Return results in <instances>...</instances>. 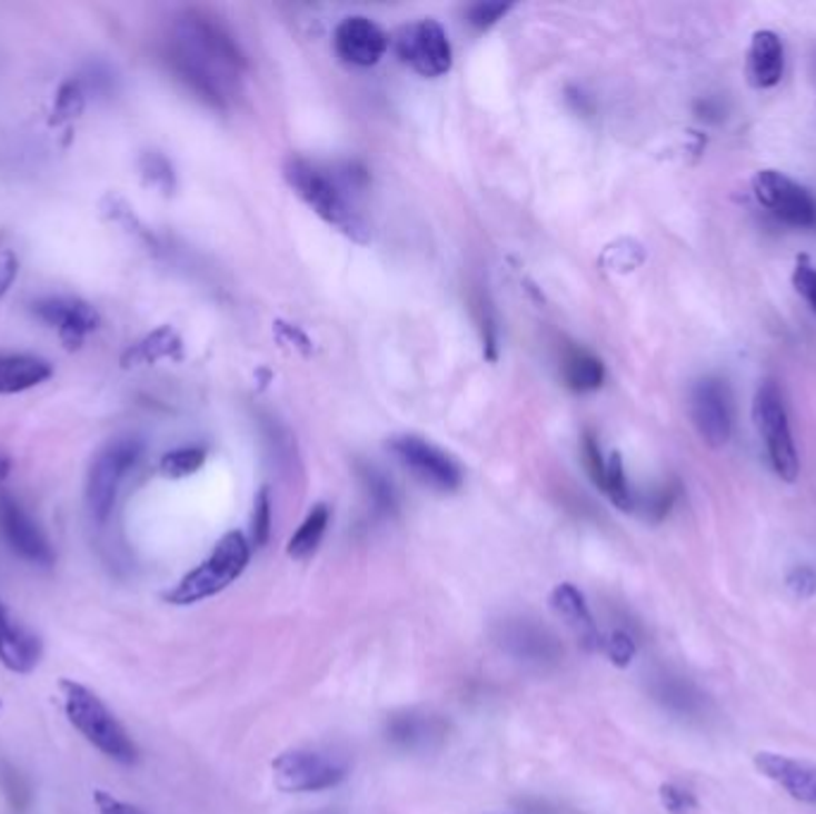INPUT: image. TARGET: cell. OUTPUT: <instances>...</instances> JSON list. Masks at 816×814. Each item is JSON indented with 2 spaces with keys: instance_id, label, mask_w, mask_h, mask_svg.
Masks as SVG:
<instances>
[{
  "instance_id": "obj_1",
  "label": "cell",
  "mask_w": 816,
  "mask_h": 814,
  "mask_svg": "<svg viewBox=\"0 0 816 814\" xmlns=\"http://www.w3.org/2000/svg\"><path fill=\"white\" fill-rule=\"evenodd\" d=\"M172 72L210 106H225L243 72L237 39L206 12H185L168 48Z\"/></svg>"
},
{
  "instance_id": "obj_2",
  "label": "cell",
  "mask_w": 816,
  "mask_h": 814,
  "mask_svg": "<svg viewBox=\"0 0 816 814\" xmlns=\"http://www.w3.org/2000/svg\"><path fill=\"white\" fill-rule=\"evenodd\" d=\"M60 688L64 697V714L81 736L110 760L120 764L137 762L139 751L135 741L129 738L125 726L103 705L101 697L74 681H62Z\"/></svg>"
},
{
  "instance_id": "obj_3",
  "label": "cell",
  "mask_w": 816,
  "mask_h": 814,
  "mask_svg": "<svg viewBox=\"0 0 816 814\" xmlns=\"http://www.w3.org/2000/svg\"><path fill=\"white\" fill-rule=\"evenodd\" d=\"M251 559V547L247 537L232 530L210 552V557L179 580L170 593H166V602L175 607H189L196 602L216 597L247 572Z\"/></svg>"
},
{
  "instance_id": "obj_4",
  "label": "cell",
  "mask_w": 816,
  "mask_h": 814,
  "mask_svg": "<svg viewBox=\"0 0 816 814\" xmlns=\"http://www.w3.org/2000/svg\"><path fill=\"white\" fill-rule=\"evenodd\" d=\"M287 182L291 185V189L299 193V197L311 206L316 214L335 227H339L341 232H347L349 237L366 241V225L364 220L356 216V210L349 206L345 189H341L335 177H330L328 172H322L320 168H316L314 162L308 160H289L287 168Z\"/></svg>"
},
{
  "instance_id": "obj_5",
  "label": "cell",
  "mask_w": 816,
  "mask_h": 814,
  "mask_svg": "<svg viewBox=\"0 0 816 814\" xmlns=\"http://www.w3.org/2000/svg\"><path fill=\"white\" fill-rule=\"evenodd\" d=\"M753 420L759 437L764 439L766 454L776 470V476L786 483H795L799 476V459L793 443L786 401L780 387L774 380H764L757 387L753 401Z\"/></svg>"
},
{
  "instance_id": "obj_6",
  "label": "cell",
  "mask_w": 816,
  "mask_h": 814,
  "mask_svg": "<svg viewBox=\"0 0 816 814\" xmlns=\"http://www.w3.org/2000/svg\"><path fill=\"white\" fill-rule=\"evenodd\" d=\"M143 454L137 437H120L108 443L91 461L87 478V507L96 524H106L116 507L120 487Z\"/></svg>"
},
{
  "instance_id": "obj_7",
  "label": "cell",
  "mask_w": 816,
  "mask_h": 814,
  "mask_svg": "<svg viewBox=\"0 0 816 814\" xmlns=\"http://www.w3.org/2000/svg\"><path fill=\"white\" fill-rule=\"evenodd\" d=\"M275 784L287 793H318L339 786L347 778V764L316 751H287L272 762Z\"/></svg>"
},
{
  "instance_id": "obj_8",
  "label": "cell",
  "mask_w": 816,
  "mask_h": 814,
  "mask_svg": "<svg viewBox=\"0 0 816 814\" xmlns=\"http://www.w3.org/2000/svg\"><path fill=\"white\" fill-rule=\"evenodd\" d=\"M389 449L401 461L404 468L411 470L422 485L432 487V490L454 493L459 490L464 483L459 464L439 447L430 445L428 439L416 435H401L391 439Z\"/></svg>"
},
{
  "instance_id": "obj_9",
  "label": "cell",
  "mask_w": 816,
  "mask_h": 814,
  "mask_svg": "<svg viewBox=\"0 0 816 814\" xmlns=\"http://www.w3.org/2000/svg\"><path fill=\"white\" fill-rule=\"evenodd\" d=\"M757 201L774 218L793 227H816V199L803 185L778 170H759L753 177Z\"/></svg>"
},
{
  "instance_id": "obj_10",
  "label": "cell",
  "mask_w": 816,
  "mask_h": 814,
  "mask_svg": "<svg viewBox=\"0 0 816 814\" xmlns=\"http://www.w3.org/2000/svg\"><path fill=\"white\" fill-rule=\"evenodd\" d=\"M399 58L420 77H442L451 70V43L442 24L420 20L406 24L397 34Z\"/></svg>"
},
{
  "instance_id": "obj_11",
  "label": "cell",
  "mask_w": 816,
  "mask_h": 814,
  "mask_svg": "<svg viewBox=\"0 0 816 814\" xmlns=\"http://www.w3.org/2000/svg\"><path fill=\"white\" fill-rule=\"evenodd\" d=\"M690 418L709 447H724L733 433L730 395L724 380L701 378L690 395Z\"/></svg>"
},
{
  "instance_id": "obj_12",
  "label": "cell",
  "mask_w": 816,
  "mask_h": 814,
  "mask_svg": "<svg viewBox=\"0 0 816 814\" xmlns=\"http://www.w3.org/2000/svg\"><path fill=\"white\" fill-rule=\"evenodd\" d=\"M0 535L14 555L34 566H53L56 552L43 530L34 524L22 504L8 493H0Z\"/></svg>"
},
{
  "instance_id": "obj_13",
  "label": "cell",
  "mask_w": 816,
  "mask_h": 814,
  "mask_svg": "<svg viewBox=\"0 0 816 814\" xmlns=\"http://www.w3.org/2000/svg\"><path fill=\"white\" fill-rule=\"evenodd\" d=\"M34 316L58 330L60 339L70 349L79 347L87 335L98 328V311L81 299L72 297H48L34 301Z\"/></svg>"
},
{
  "instance_id": "obj_14",
  "label": "cell",
  "mask_w": 816,
  "mask_h": 814,
  "mask_svg": "<svg viewBox=\"0 0 816 814\" xmlns=\"http://www.w3.org/2000/svg\"><path fill=\"white\" fill-rule=\"evenodd\" d=\"M335 48L347 62L370 68L385 56L387 34L368 18H347L335 31Z\"/></svg>"
},
{
  "instance_id": "obj_15",
  "label": "cell",
  "mask_w": 816,
  "mask_h": 814,
  "mask_svg": "<svg viewBox=\"0 0 816 814\" xmlns=\"http://www.w3.org/2000/svg\"><path fill=\"white\" fill-rule=\"evenodd\" d=\"M755 767L786 791L793 801L816 805V770L809 764L778 753H757Z\"/></svg>"
},
{
  "instance_id": "obj_16",
  "label": "cell",
  "mask_w": 816,
  "mask_h": 814,
  "mask_svg": "<svg viewBox=\"0 0 816 814\" xmlns=\"http://www.w3.org/2000/svg\"><path fill=\"white\" fill-rule=\"evenodd\" d=\"M783 70H786V51L776 31H755L745 62L747 85L753 89H774L783 79Z\"/></svg>"
},
{
  "instance_id": "obj_17",
  "label": "cell",
  "mask_w": 816,
  "mask_h": 814,
  "mask_svg": "<svg viewBox=\"0 0 816 814\" xmlns=\"http://www.w3.org/2000/svg\"><path fill=\"white\" fill-rule=\"evenodd\" d=\"M41 659V641L20 626L0 605V664L14 674H29Z\"/></svg>"
},
{
  "instance_id": "obj_18",
  "label": "cell",
  "mask_w": 816,
  "mask_h": 814,
  "mask_svg": "<svg viewBox=\"0 0 816 814\" xmlns=\"http://www.w3.org/2000/svg\"><path fill=\"white\" fill-rule=\"evenodd\" d=\"M549 605L561 622L576 633V638L587 647L597 649L601 647V636L597 631V624L593 618L590 607H587L585 595L576 588L574 583H561L549 595Z\"/></svg>"
},
{
  "instance_id": "obj_19",
  "label": "cell",
  "mask_w": 816,
  "mask_h": 814,
  "mask_svg": "<svg viewBox=\"0 0 816 814\" xmlns=\"http://www.w3.org/2000/svg\"><path fill=\"white\" fill-rule=\"evenodd\" d=\"M53 376V368L39 356L12 354L0 356V395H18L46 383Z\"/></svg>"
},
{
  "instance_id": "obj_20",
  "label": "cell",
  "mask_w": 816,
  "mask_h": 814,
  "mask_svg": "<svg viewBox=\"0 0 816 814\" xmlns=\"http://www.w3.org/2000/svg\"><path fill=\"white\" fill-rule=\"evenodd\" d=\"M442 736L445 728L432 716L397 714L387 722V741L404 747V751H420V747H428Z\"/></svg>"
},
{
  "instance_id": "obj_21",
  "label": "cell",
  "mask_w": 816,
  "mask_h": 814,
  "mask_svg": "<svg viewBox=\"0 0 816 814\" xmlns=\"http://www.w3.org/2000/svg\"><path fill=\"white\" fill-rule=\"evenodd\" d=\"M328 524H330V509L325 507V504H316V507L303 518L299 530L291 535V540L287 545V555L291 559L311 557L318 549V545L322 543V535L325 530H328Z\"/></svg>"
},
{
  "instance_id": "obj_22",
  "label": "cell",
  "mask_w": 816,
  "mask_h": 814,
  "mask_svg": "<svg viewBox=\"0 0 816 814\" xmlns=\"http://www.w3.org/2000/svg\"><path fill=\"white\" fill-rule=\"evenodd\" d=\"M564 380L576 393H595L604 383V366L597 356L574 349L564 358Z\"/></svg>"
},
{
  "instance_id": "obj_23",
  "label": "cell",
  "mask_w": 816,
  "mask_h": 814,
  "mask_svg": "<svg viewBox=\"0 0 816 814\" xmlns=\"http://www.w3.org/2000/svg\"><path fill=\"white\" fill-rule=\"evenodd\" d=\"M601 490L609 495V499L616 504L618 509L633 512L635 499H633L630 485H628V478H626L621 454H611V457H609V461H607V476H604V487H601Z\"/></svg>"
},
{
  "instance_id": "obj_24",
  "label": "cell",
  "mask_w": 816,
  "mask_h": 814,
  "mask_svg": "<svg viewBox=\"0 0 816 814\" xmlns=\"http://www.w3.org/2000/svg\"><path fill=\"white\" fill-rule=\"evenodd\" d=\"M511 645L514 653L518 657H526V659H533V662H543V657L547 659V649L551 647V638H547L543 631H537L533 626H514L509 641H506Z\"/></svg>"
},
{
  "instance_id": "obj_25",
  "label": "cell",
  "mask_w": 816,
  "mask_h": 814,
  "mask_svg": "<svg viewBox=\"0 0 816 814\" xmlns=\"http://www.w3.org/2000/svg\"><path fill=\"white\" fill-rule=\"evenodd\" d=\"M206 464V451L199 447H182L168 451L160 461V470L168 478H187Z\"/></svg>"
},
{
  "instance_id": "obj_26",
  "label": "cell",
  "mask_w": 816,
  "mask_h": 814,
  "mask_svg": "<svg viewBox=\"0 0 816 814\" xmlns=\"http://www.w3.org/2000/svg\"><path fill=\"white\" fill-rule=\"evenodd\" d=\"M272 526V504H270V490L263 487L253 502V518H251V535L256 547H266L270 537Z\"/></svg>"
},
{
  "instance_id": "obj_27",
  "label": "cell",
  "mask_w": 816,
  "mask_h": 814,
  "mask_svg": "<svg viewBox=\"0 0 816 814\" xmlns=\"http://www.w3.org/2000/svg\"><path fill=\"white\" fill-rule=\"evenodd\" d=\"M601 649L618 669H626V666L633 664L635 655H638V645H635L626 631H614L607 641H601Z\"/></svg>"
},
{
  "instance_id": "obj_28",
  "label": "cell",
  "mask_w": 816,
  "mask_h": 814,
  "mask_svg": "<svg viewBox=\"0 0 816 814\" xmlns=\"http://www.w3.org/2000/svg\"><path fill=\"white\" fill-rule=\"evenodd\" d=\"M175 347H177V339L172 337V332L170 330H158L149 339H143L135 351H129V356L143 358V361H156V358H160V356H170Z\"/></svg>"
},
{
  "instance_id": "obj_29",
  "label": "cell",
  "mask_w": 816,
  "mask_h": 814,
  "mask_svg": "<svg viewBox=\"0 0 816 814\" xmlns=\"http://www.w3.org/2000/svg\"><path fill=\"white\" fill-rule=\"evenodd\" d=\"M364 483H366V487H368V495H370V497H372V502H375V507H378V509H380V512H385V514L395 512V507H397V497H395V490H391V485L385 480V476H380L378 470L368 468L366 474H364Z\"/></svg>"
},
{
  "instance_id": "obj_30",
  "label": "cell",
  "mask_w": 816,
  "mask_h": 814,
  "mask_svg": "<svg viewBox=\"0 0 816 814\" xmlns=\"http://www.w3.org/2000/svg\"><path fill=\"white\" fill-rule=\"evenodd\" d=\"M793 287L797 295L812 306V311H816V268L807 258L797 260V266L793 270Z\"/></svg>"
},
{
  "instance_id": "obj_31",
  "label": "cell",
  "mask_w": 816,
  "mask_h": 814,
  "mask_svg": "<svg viewBox=\"0 0 816 814\" xmlns=\"http://www.w3.org/2000/svg\"><path fill=\"white\" fill-rule=\"evenodd\" d=\"M659 797L668 814H688L690 810L697 807L695 795L690 791H683L676 784H664L659 788Z\"/></svg>"
},
{
  "instance_id": "obj_32",
  "label": "cell",
  "mask_w": 816,
  "mask_h": 814,
  "mask_svg": "<svg viewBox=\"0 0 816 814\" xmlns=\"http://www.w3.org/2000/svg\"><path fill=\"white\" fill-rule=\"evenodd\" d=\"M81 106H84V91H81L79 81H68V85H62V89L58 91V99H56L58 120L77 116Z\"/></svg>"
},
{
  "instance_id": "obj_33",
  "label": "cell",
  "mask_w": 816,
  "mask_h": 814,
  "mask_svg": "<svg viewBox=\"0 0 816 814\" xmlns=\"http://www.w3.org/2000/svg\"><path fill=\"white\" fill-rule=\"evenodd\" d=\"M786 585L797 599H812L816 595V572L809 566H795L786 578Z\"/></svg>"
},
{
  "instance_id": "obj_34",
  "label": "cell",
  "mask_w": 816,
  "mask_h": 814,
  "mask_svg": "<svg viewBox=\"0 0 816 814\" xmlns=\"http://www.w3.org/2000/svg\"><path fill=\"white\" fill-rule=\"evenodd\" d=\"M509 10V3H478L468 10V22L478 29H487L497 24Z\"/></svg>"
},
{
  "instance_id": "obj_35",
  "label": "cell",
  "mask_w": 816,
  "mask_h": 814,
  "mask_svg": "<svg viewBox=\"0 0 816 814\" xmlns=\"http://www.w3.org/2000/svg\"><path fill=\"white\" fill-rule=\"evenodd\" d=\"M583 457H585L587 474L593 476L595 485H597V487H604V476H607V461L601 459L599 445L595 443V437H593V435H587V437H585V443H583Z\"/></svg>"
},
{
  "instance_id": "obj_36",
  "label": "cell",
  "mask_w": 816,
  "mask_h": 814,
  "mask_svg": "<svg viewBox=\"0 0 816 814\" xmlns=\"http://www.w3.org/2000/svg\"><path fill=\"white\" fill-rule=\"evenodd\" d=\"M96 807H98V814H146L135 805L118 801V797H112L106 791H96Z\"/></svg>"
},
{
  "instance_id": "obj_37",
  "label": "cell",
  "mask_w": 816,
  "mask_h": 814,
  "mask_svg": "<svg viewBox=\"0 0 816 814\" xmlns=\"http://www.w3.org/2000/svg\"><path fill=\"white\" fill-rule=\"evenodd\" d=\"M674 499H676V493H674V490H661V493L655 497V502H651V507H649L651 516H655L657 520H659V518H664V516L668 514V509H671Z\"/></svg>"
},
{
  "instance_id": "obj_38",
  "label": "cell",
  "mask_w": 816,
  "mask_h": 814,
  "mask_svg": "<svg viewBox=\"0 0 816 814\" xmlns=\"http://www.w3.org/2000/svg\"><path fill=\"white\" fill-rule=\"evenodd\" d=\"M10 474V459L6 457V454H0V483H3Z\"/></svg>"
}]
</instances>
